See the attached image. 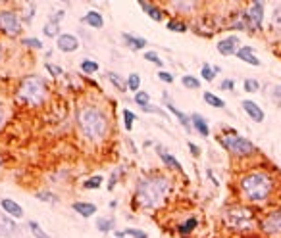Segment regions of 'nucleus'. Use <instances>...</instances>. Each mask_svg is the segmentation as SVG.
Wrapping results in <instances>:
<instances>
[{
    "label": "nucleus",
    "instance_id": "37998d69",
    "mask_svg": "<svg viewBox=\"0 0 281 238\" xmlns=\"http://www.w3.org/2000/svg\"><path fill=\"white\" fill-rule=\"evenodd\" d=\"M158 77H160V81H164V83H174V75L167 73V71H160Z\"/></svg>",
    "mask_w": 281,
    "mask_h": 238
},
{
    "label": "nucleus",
    "instance_id": "3c124183",
    "mask_svg": "<svg viewBox=\"0 0 281 238\" xmlns=\"http://www.w3.org/2000/svg\"><path fill=\"white\" fill-rule=\"evenodd\" d=\"M0 163H2V159H0Z\"/></svg>",
    "mask_w": 281,
    "mask_h": 238
},
{
    "label": "nucleus",
    "instance_id": "ea45409f",
    "mask_svg": "<svg viewBox=\"0 0 281 238\" xmlns=\"http://www.w3.org/2000/svg\"><path fill=\"white\" fill-rule=\"evenodd\" d=\"M46 70L52 73V77H60L62 73H64V70H62V67H58V65H52V63H46Z\"/></svg>",
    "mask_w": 281,
    "mask_h": 238
},
{
    "label": "nucleus",
    "instance_id": "39448f33",
    "mask_svg": "<svg viewBox=\"0 0 281 238\" xmlns=\"http://www.w3.org/2000/svg\"><path fill=\"white\" fill-rule=\"evenodd\" d=\"M223 219L229 229L237 230V232H246L255 227V212L245 206H231L229 210H226Z\"/></svg>",
    "mask_w": 281,
    "mask_h": 238
},
{
    "label": "nucleus",
    "instance_id": "b1692460",
    "mask_svg": "<svg viewBox=\"0 0 281 238\" xmlns=\"http://www.w3.org/2000/svg\"><path fill=\"white\" fill-rule=\"evenodd\" d=\"M272 29L275 33H281V4H277L272 12Z\"/></svg>",
    "mask_w": 281,
    "mask_h": 238
},
{
    "label": "nucleus",
    "instance_id": "49530a36",
    "mask_svg": "<svg viewBox=\"0 0 281 238\" xmlns=\"http://www.w3.org/2000/svg\"><path fill=\"white\" fill-rule=\"evenodd\" d=\"M0 223H2V225H6V227H8L10 230H18V227H16V225H14L12 221L6 219V217H2V219H0Z\"/></svg>",
    "mask_w": 281,
    "mask_h": 238
},
{
    "label": "nucleus",
    "instance_id": "c85d7f7f",
    "mask_svg": "<svg viewBox=\"0 0 281 238\" xmlns=\"http://www.w3.org/2000/svg\"><path fill=\"white\" fill-rule=\"evenodd\" d=\"M106 77L110 79V83H114V87L118 88V90H122V92L125 90V87H127V85L122 81V77H120L118 73H114V71H108V73H106Z\"/></svg>",
    "mask_w": 281,
    "mask_h": 238
},
{
    "label": "nucleus",
    "instance_id": "f257e3e1",
    "mask_svg": "<svg viewBox=\"0 0 281 238\" xmlns=\"http://www.w3.org/2000/svg\"><path fill=\"white\" fill-rule=\"evenodd\" d=\"M277 179L272 171L266 169H252L239 179V192L243 200L252 206H264L272 202L277 192Z\"/></svg>",
    "mask_w": 281,
    "mask_h": 238
},
{
    "label": "nucleus",
    "instance_id": "8fccbe9b",
    "mask_svg": "<svg viewBox=\"0 0 281 238\" xmlns=\"http://www.w3.org/2000/svg\"><path fill=\"white\" fill-rule=\"evenodd\" d=\"M0 60H2V48H0Z\"/></svg>",
    "mask_w": 281,
    "mask_h": 238
},
{
    "label": "nucleus",
    "instance_id": "cd10ccee",
    "mask_svg": "<svg viewBox=\"0 0 281 238\" xmlns=\"http://www.w3.org/2000/svg\"><path fill=\"white\" fill-rule=\"evenodd\" d=\"M116 234H118V238H123V236H125V234H129V236H133V238H149V236H147V232H145V230H140V229L118 230Z\"/></svg>",
    "mask_w": 281,
    "mask_h": 238
},
{
    "label": "nucleus",
    "instance_id": "a878e982",
    "mask_svg": "<svg viewBox=\"0 0 281 238\" xmlns=\"http://www.w3.org/2000/svg\"><path fill=\"white\" fill-rule=\"evenodd\" d=\"M166 27L170 31H174V33H185L187 31V25L183 21H179V19H167Z\"/></svg>",
    "mask_w": 281,
    "mask_h": 238
},
{
    "label": "nucleus",
    "instance_id": "6ab92c4d",
    "mask_svg": "<svg viewBox=\"0 0 281 238\" xmlns=\"http://www.w3.org/2000/svg\"><path fill=\"white\" fill-rule=\"evenodd\" d=\"M167 110H170V112H172V114L179 119V123L185 127V131H191V127H193V125H191V117H189V115H185L183 112H179V110H177L174 104H170V102H167Z\"/></svg>",
    "mask_w": 281,
    "mask_h": 238
},
{
    "label": "nucleus",
    "instance_id": "dca6fc26",
    "mask_svg": "<svg viewBox=\"0 0 281 238\" xmlns=\"http://www.w3.org/2000/svg\"><path fill=\"white\" fill-rule=\"evenodd\" d=\"M158 152H160V158H162V161L167 165V169H174V171H177V173H183V167H181V163L177 161L170 152H166L164 148H160L158 146Z\"/></svg>",
    "mask_w": 281,
    "mask_h": 238
},
{
    "label": "nucleus",
    "instance_id": "423d86ee",
    "mask_svg": "<svg viewBox=\"0 0 281 238\" xmlns=\"http://www.w3.org/2000/svg\"><path fill=\"white\" fill-rule=\"evenodd\" d=\"M220 142L223 144V148L229 154H233L237 158H250V156H255L256 152H258V148H256L252 142L248 141V139H245V137L237 134L235 131H229L228 134H221Z\"/></svg>",
    "mask_w": 281,
    "mask_h": 238
},
{
    "label": "nucleus",
    "instance_id": "9d476101",
    "mask_svg": "<svg viewBox=\"0 0 281 238\" xmlns=\"http://www.w3.org/2000/svg\"><path fill=\"white\" fill-rule=\"evenodd\" d=\"M239 44H241V41H239L237 35L226 37V39H221L220 43H218V52H220L221 56H233V54H237V50L241 48Z\"/></svg>",
    "mask_w": 281,
    "mask_h": 238
},
{
    "label": "nucleus",
    "instance_id": "f03ea898",
    "mask_svg": "<svg viewBox=\"0 0 281 238\" xmlns=\"http://www.w3.org/2000/svg\"><path fill=\"white\" fill-rule=\"evenodd\" d=\"M170 188H172V181L166 175L152 173V175H147L139 183L135 198H137L140 208L152 210V208H158L160 203H164V200L170 194Z\"/></svg>",
    "mask_w": 281,
    "mask_h": 238
},
{
    "label": "nucleus",
    "instance_id": "393cba45",
    "mask_svg": "<svg viewBox=\"0 0 281 238\" xmlns=\"http://www.w3.org/2000/svg\"><path fill=\"white\" fill-rule=\"evenodd\" d=\"M220 71V67H210L208 63H204L202 65V71H201V75L204 77V81H208V83H212L214 81V77H216V73Z\"/></svg>",
    "mask_w": 281,
    "mask_h": 238
},
{
    "label": "nucleus",
    "instance_id": "a19ab883",
    "mask_svg": "<svg viewBox=\"0 0 281 238\" xmlns=\"http://www.w3.org/2000/svg\"><path fill=\"white\" fill-rule=\"evenodd\" d=\"M23 44H25V46H31V48H41V46H43V43H41L39 39H25Z\"/></svg>",
    "mask_w": 281,
    "mask_h": 238
},
{
    "label": "nucleus",
    "instance_id": "0eeeda50",
    "mask_svg": "<svg viewBox=\"0 0 281 238\" xmlns=\"http://www.w3.org/2000/svg\"><path fill=\"white\" fill-rule=\"evenodd\" d=\"M260 230L264 234H281V208L264 215L260 221Z\"/></svg>",
    "mask_w": 281,
    "mask_h": 238
},
{
    "label": "nucleus",
    "instance_id": "a211bd4d",
    "mask_svg": "<svg viewBox=\"0 0 281 238\" xmlns=\"http://www.w3.org/2000/svg\"><path fill=\"white\" fill-rule=\"evenodd\" d=\"M139 4H140V8L149 14L150 19H154V21H162V19H164V12H162L158 6H154V4H147V2H139Z\"/></svg>",
    "mask_w": 281,
    "mask_h": 238
},
{
    "label": "nucleus",
    "instance_id": "f704fd0d",
    "mask_svg": "<svg viewBox=\"0 0 281 238\" xmlns=\"http://www.w3.org/2000/svg\"><path fill=\"white\" fill-rule=\"evenodd\" d=\"M243 88H245V92H258L260 90V83L256 79H245Z\"/></svg>",
    "mask_w": 281,
    "mask_h": 238
},
{
    "label": "nucleus",
    "instance_id": "9b49d317",
    "mask_svg": "<svg viewBox=\"0 0 281 238\" xmlns=\"http://www.w3.org/2000/svg\"><path fill=\"white\" fill-rule=\"evenodd\" d=\"M243 110H245V114L255 121V123H262L264 119H266V114H264V110L256 102H252V100H243Z\"/></svg>",
    "mask_w": 281,
    "mask_h": 238
},
{
    "label": "nucleus",
    "instance_id": "4be33fe9",
    "mask_svg": "<svg viewBox=\"0 0 281 238\" xmlns=\"http://www.w3.org/2000/svg\"><path fill=\"white\" fill-rule=\"evenodd\" d=\"M204 102L212 108H226V102L221 98L216 96L214 92H204Z\"/></svg>",
    "mask_w": 281,
    "mask_h": 238
},
{
    "label": "nucleus",
    "instance_id": "c03bdc74",
    "mask_svg": "<svg viewBox=\"0 0 281 238\" xmlns=\"http://www.w3.org/2000/svg\"><path fill=\"white\" fill-rule=\"evenodd\" d=\"M221 88H223V90H233V88H235V83H233L231 79L221 81Z\"/></svg>",
    "mask_w": 281,
    "mask_h": 238
},
{
    "label": "nucleus",
    "instance_id": "bb28decb",
    "mask_svg": "<svg viewBox=\"0 0 281 238\" xmlns=\"http://www.w3.org/2000/svg\"><path fill=\"white\" fill-rule=\"evenodd\" d=\"M181 83H183V87L191 88V90H199L201 88V81L193 77V75H183L181 77Z\"/></svg>",
    "mask_w": 281,
    "mask_h": 238
},
{
    "label": "nucleus",
    "instance_id": "c9c22d12",
    "mask_svg": "<svg viewBox=\"0 0 281 238\" xmlns=\"http://www.w3.org/2000/svg\"><path fill=\"white\" fill-rule=\"evenodd\" d=\"M149 100H150L149 92H143V90H139V92L135 94V102H137L140 108H147V106H149Z\"/></svg>",
    "mask_w": 281,
    "mask_h": 238
},
{
    "label": "nucleus",
    "instance_id": "20e7f679",
    "mask_svg": "<svg viewBox=\"0 0 281 238\" xmlns=\"http://www.w3.org/2000/svg\"><path fill=\"white\" fill-rule=\"evenodd\" d=\"M18 96L29 106H41L46 98V85L43 83V79H39L35 75L25 77L18 88Z\"/></svg>",
    "mask_w": 281,
    "mask_h": 238
},
{
    "label": "nucleus",
    "instance_id": "de8ad7c7",
    "mask_svg": "<svg viewBox=\"0 0 281 238\" xmlns=\"http://www.w3.org/2000/svg\"><path fill=\"white\" fill-rule=\"evenodd\" d=\"M272 96L275 98V100H281V85H275V87L272 88Z\"/></svg>",
    "mask_w": 281,
    "mask_h": 238
},
{
    "label": "nucleus",
    "instance_id": "58836bf2",
    "mask_svg": "<svg viewBox=\"0 0 281 238\" xmlns=\"http://www.w3.org/2000/svg\"><path fill=\"white\" fill-rule=\"evenodd\" d=\"M145 60H149V62H152L154 65H162V60H160V56L156 52H147L145 54Z\"/></svg>",
    "mask_w": 281,
    "mask_h": 238
},
{
    "label": "nucleus",
    "instance_id": "ddd939ff",
    "mask_svg": "<svg viewBox=\"0 0 281 238\" xmlns=\"http://www.w3.org/2000/svg\"><path fill=\"white\" fill-rule=\"evenodd\" d=\"M237 58L246 63H250V65H255V67H260V65H262V62L258 60V56H256L255 50H252V46H241L237 50Z\"/></svg>",
    "mask_w": 281,
    "mask_h": 238
},
{
    "label": "nucleus",
    "instance_id": "473e14b6",
    "mask_svg": "<svg viewBox=\"0 0 281 238\" xmlns=\"http://www.w3.org/2000/svg\"><path fill=\"white\" fill-rule=\"evenodd\" d=\"M58 29H60V23H58V21H48V23L44 25V35L56 37L58 35Z\"/></svg>",
    "mask_w": 281,
    "mask_h": 238
},
{
    "label": "nucleus",
    "instance_id": "e433bc0d",
    "mask_svg": "<svg viewBox=\"0 0 281 238\" xmlns=\"http://www.w3.org/2000/svg\"><path fill=\"white\" fill-rule=\"evenodd\" d=\"M29 229H31V232H33L37 238H50L43 229H41V227H39V223H35V221H31V223H29Z\"/></svg>",
    "mask_w": 281,
    "mask_h": 238
},
{
    "label": "nucleus",
    "instance_id": "a18cd8bd",
    "mask_svg": "<svg viewBox=\"0 0 281 238\" xmlns=\"http://www.w3.org/2000/svg\"><path fill=\"white\" fill-rule=\"evenodd\" d=\"M189 150H191V154H193L194 158H199V156H201V148H199L196 144H193V142H189Z\"/></svg>",
    "mask_w": 281,
    "mask_h": 238
},
{
    "label": "nucleus",
    "instance_id": "7ed1b4c3",
    "mask_svg": "<svg viewBox=\"0 0 281 238\" xmlns=\"http://www.w3.org/2000/svg\"><path fill=\"white\" fill-rule=\"evenodd\" d=\"M77 125L89 141H102L108 132V117L97 106H83L77 112Z\"/></svg>",
    "mask_w": 281,
    "mask_h": 238
},
{
    "label": "nucleus",
    "instance_id": "4468645a",
    "mask_svg": "<svg viewBox=\"0 0 281 238\" xmlns=\"http://www.w3.org/2000/svg\"><path fill=\"white\" fill-rule=\"evenodd\" d=\"M0 206H2V210L8 213V215L16 217V219L23 217V208H21L18 202H14V200H10V198H4V200H0Z\"/></svg>",
    "mask_w": 281,
    "mask_h": 238
},
{
    "label": "nucleus",
    "instance_id": "09e8293b",
    "mask_svg": "<svg viewBox=\"0 0 281 238\" xmlns=\"http://www.w3.org/2000/svg\"><path fill=\"white\" fill-rule=\"evenodd\" d=\"M2 123H4V110L0 106V129H2Z\"/></svg>",
    "mask_w": 281,
    "mask_h": 238
},
{
    "label": "nucleus",
    "instance_id": "2f4dec72",
    "mask_svg": "<svg viewBox=\"0 0 281 238\" xmlns=\"http://www.w3.org/2000/svg\"><path fill=\"white\" fill-rule=\"evenodd\" d=\"M81 71H83V73H87V75H91V73H97L98 63L93 62V60H83V62H81Z\"/></svg>",
    "mask_w": 281,
    "mask_h": 238
},
{
    "label": "nucleus",
    "instance_id": "7c9ffc66",
    "mask_svg": "<svg viewBox=\"0 0 281 238\" xmlns=\"http://www.w3.org/2000/svg\"><path fill=\"white\" fill-rule=\"evenodd\" d=\"M139 87H140V77L137 73H131V75L127 77V88L137 94V92H139Z\"/></svg>",
    "mask_w": 281,
    "mask_h": 238
},
{
    "label": "nucleus",
    "instance_id": "5701e85b",
    "mask_svg": "<svg viewBox=\"0 0 281 238\" xmlns=\"http://www.w3.org/2000/svg\"><path fill=\"white\" fill-rule=\"evenodd\" d=\"M196 225H199V219H196V217H189L185 223L179 225V232H181V234H189V232H193V230L196 229Z\"/></svg>",
    "mask_w": 281,
    "mask_h": 238
},
{
    "label": "nucleus",
    "instance_id": "72a5a7b5",
    "mask_svg": "<svg viewBox=\"0 0 281 238\" xmlns=\"http://www.w3.org/2000/svg\"><path fill=\"white\" fill-rule=\"evenodd\" d=\"M100 185H102V177L100 175H95V177H91V179L85 181V188H91V190L100 188Z\"/></svg>",
    "mask_w": 281,
    "mask_h": 238
},
{
    "label": "nucleus",
    "instance_id": "6e6552de",
    "mask_svg": "<svg viewBox=\"0 0 281 238\" xmlns=\"http://www.w3.org/2000/svg\"><path fill=\"white\" fill-rule=\"evenodd\" d=\"M264 8L266 6H264L262 0H256L248 6L246 16H248V29L250 31H262L264 29Z\"/></svg>",
    "mask_w": 281,
    "mask_h": 238
},
{
    "label": "nucleus",
    "instance_id": "4c0bfd02",
    "mask_svg": "<svg viewBox=\"0 0 281 238\" xmlns=\"http://www.w3.org/2000/svg\"><path fill=\"white\" fill-rule=\"evenodd\" d=\"M133 121H135V114H131L129 110H123V123H125V129L127 131L133 129Z\"/></svg>",
    "mask_w": 281,
    "mask_h": 238
},
{
    "label": "nucleus",
    "instance_id": "2eb2a0df",
    "mask_svg": "<svg viewBox=\"0 0 281 238\" xmlns=\"http://www.w3.org/2000/svg\"><path fill=\"white\" fill-rule=\"evenodd\" d=\"M191 117V125H193V129L201 137H208L210 134V127H208V121L202 117V115H199V114H193V115H189Z\"/></svg>",
    "mask_w": 281,
    "mask_h": 238
},
{
    "label": "nucleus",
    "instance_id": "aec40b11",
    "mask_svg": "<svg viewBox=\"0 0 281 238\" xmlns=\"http://www.w3.org/2000/svg\"><path fill=\"white\" fill-rule=\"evenodd\" d=\"M85 23L91 27H95V29H100V27L104 25V19H102V16H100L98 12L91 10V12H87V16H85Z\"/></svg>",
    "mask_w": 281,
    "mask_h": 238
},
{
    "label": "nucleus",
    "instance_id": "f3484780",
    "mask_svg": "<svg viewBox=\"0 0 281 238\" xmlns=\"http://www.w3.org/2000/svg\"><path fill=\"white\" fill-rule=\"evenodd\" d=\"M71 208L79 213L81 217H91V215L97 213V206H95V203H89V202H75Z\"/></svg>",
    "mask_w": 281,
    "mask_h": 238
},
{
    "label": "nucleus",
    "instance_id": "1a4fd4ad",
    "mask_svg": "<svg viewBox=\"0 0 281 238\" xmlns=\"http://www.w3.org/2000/svg\"><path fill=\"white\" fill-rule=\"evenodd\" d=\"M0 31H4L6 35L21 33V21L14 12H0Z\"/></svg>",
    "mask_w": 281,
    "mask_h": 238
},
{
    "label": "nucleus",
    "instance_id": "f8f14e48",
    "mask_svg": "<svg viewBox=\"0 0 281 238\" xmlns=\"http://www.w3.org/2000/svg\"><path fill=\"white\" fill-rule=\"evenodd\" d=\"M58 48L66 54L75 52V50L79 48V41H77L73 35H70V33H64V35L58 37Z\"/></svg>",
    "mask_w": 281,
    "mask_h": 238
},
{
    "label": "nucleus",
    "instance_id": "79ce46f5",
    "mask_svg": "<svg viewBox=\"0 0 281 238\" xmlns=\"http://www.w3.org/2000/svg\"><path fill=\"white\" fill-rule=\"evenodd\" d=\"M37 198H41V200H46V202H56V200H58V198H56V196L54 194H50V192H41V194H37Z\"/></svg>",
    "mask_w": 281,
    "mask_h": 238
},
{
    "label": "nucleus",
    "instance_id": "c756f323",
    "mask_svg": "<svg viewBox=\"0 0 281 238\" xmlns=\"http://www.w3.org/2000/svg\"><path fill=\"white\" fill-rule=\"evenodd\" d=\"M112 227H114V219H112V217H110V219L100 217V219L97 221V229L100 230V232H110Z\"/></svg>",
    "mask_w": 281,
    "mask_h": 238
},
{
    "label": "nucleus",
    "instance_id": "412c9836",
    "mask_svg": "<svg viewBox=\"0 0 281 238\" xmlns=\"http://www.w3.org/2000/svg\"><path fill=\"white\" fill-rule=\"evenodd\" d=\"M123 41L127 43V46L131 48V50H140V48H145L147 46V41L145 39H140V37H133V35H123Z\"/></svg>",
    "mask_w": 281,
    "mask_h": 238
}]
</instances>
